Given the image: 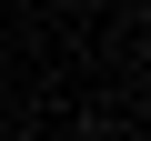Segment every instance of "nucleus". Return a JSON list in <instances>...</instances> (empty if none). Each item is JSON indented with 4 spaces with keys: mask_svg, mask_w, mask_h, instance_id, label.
Listing matches in <instances>:
<instances>
[]
</instances>
